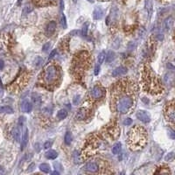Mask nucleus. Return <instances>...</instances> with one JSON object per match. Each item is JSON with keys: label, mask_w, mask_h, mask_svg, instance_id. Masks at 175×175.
I'll use <instances>...</instances> for the list:
<instances>
[{"label": "nucleus", "mask_w": 175, "mask_h": 175, "mask_svg": "<svg viewBox=\"0 0 175 175\" xmlns=\"http://www.w3.org/2000/svg\"><path fill=\"white\" fill-rule=\"evenodd\" d=\"M99 71H100V66L99 65H96V68H95V75H97L99 74Z\"/></svg>", "instance_id": "obj_40"}, {"label": "nucleus", "mask_w": 175, "mask_h": 175, "mask_svg": "<svg viewBox=\"0 0 175 175\" xmlns=\"http://www.w3.org/2000/svg\"><path fill=\"white\" fill-rule=\"evenodd\" d=\"M55 30H56V23H55V21H50L47 24L46 27V31H45L46 35L48 36V37L52 36L53 34V33L55 32Z\"/></svg>", "instance_id": "obj_10"}, {"label": "nucleus", "mask_w": 175, "mask_h": 175, "mask_svg": "<svg viewBox=\"0 0 175 175\" xmlns=\"http://www.w3.org/2000/svg\"><path fill=\"white\" fill-rule=\"evenodd\" d=\"M169 136L172 139L175 140V131L172 130H169Z\"/></svg>", "instance_id": "obj_37"}, {"label": "nucleus", "mask_w": 175, "mask_h": 175, "mask_svg": "<svg viewBox=\"0 0 175 175\" xmlns=\"http://www.w3.org/2000/svg\"><path fill=\"white\" fill-rule=\"evenodd\" d=\"M80 100H81V97H80V96H75V98L73 99V103L75 104V105H78L79 104V103H80Z\"/></svg>", "instance_id": "obj_32"}, {"label": "nucleus", "mask_w": 175, "mask_h": 175, "mask_svg": "<svg viewBox=\"0 0 175 175\" xmlns=\"http://www.w3.org/2000/svg\"><path fill=\"white\" fill-rule=\"evenodd\" d=\"M86 114H87V111H86V109L84 108H81L78 111H77V114H76V118L78 120H82L86 118Z\"/></svg>", "instance_id": "obj_18"}, {"label": "nucleus", "mask_w": 175, "mask_h": 175, "mask_svg": "<svg viewBox=\"0 0 175 175\" xmlns=\"http://www.w3.org/2000/svg\"><path fill=\"white\" fill-rule=\"evenodd\" d=\"M33 166H34V164H33H33H31V165L28 167V168H29V169H28V171H32V170L33 169Z\"/></svg>", "instance_id": "obj_44"}, {"label": "nucleus", "mask_w": 175, "mask_h": 175, "mask_svg": "<svg viewBox=\"0 0 175 175\" xmlns=\"http://www.w3.org/2000/svg\"><path fill=\"white\" fill-rule=\"evenodd\" d=\"M11 135L13 138V140H15L16 142H18L20 139V131L18 127H14L12 131H11Z\"/></svg>", "instance_id": "obj_17"}, {"label": "nucleus", "mask_w": 175, "mask_h": 175, "mask_svg": "<svg viewBox=\"0 0 175 175\" xmlns=\"http://www.w3.org/2000/svg\"><path fill=\"white\" fill-rule=\"evenodd\" d=\"M26 81H27V75L25 73H22L15 79L13 82H12L8 86V89L12 92H18L25 87Z\"/></svg>", "instance_id": "obj_5"}, {"label": "nucleus", "mask_w": 175, "mask_h": 175, "mask_svg": "<svg viewBox=\"0 0 175 175\" xmlns=\"http://www.w3.org/2000/svg\"><path fill=\"white\" fill-rule=\"evenodd\" d=\"M114 97V105L116 111L121 114H126L134 104L135 86L129 81H119L112 91Z\"/></svg>", "instance_id": "obj_1"}, {"label": "nucleus", "mask_w": 175, "mask_h": 175, "mask_svg": "<svg viewBox=\"0 0 175 175\" xmlns=\"http://www.w3.org/2000/svg\"><path fill=\"white\" fill-rule=\"evenodd\" d=\"M137 118L139 119L140 121H142L143 123L147 124L150 122L151 118H150V116L148 115V113L144 110H138L137 112Z\"/></svg>", "instance_id": "obj_7"}, {"label": "nucleus", "mask_w": 175, "mask_h": 175, "mask_svg": "<svg viewBox=\"0 0 175 175\" xmlns=\"http://www.w3.org/2000/svg\"><path fill=\"white\" fill-rule=\"evenodd\" d=\"M0 113L12 114L13 113V109L10 106H0Z\"/></svg>", "instance_id": "obj_21"}, {"label": "nucleus", "mask_w": 175, "mask_h": 175, "mask_svg": "<svg viewBox=\"0 0 175 175\" xmlns=\"http://www.w3.org/2000/svg\"><path fill=\"white\" fill-rule=\"evenodd\" d=\"M172 25H173V18H172V17H168L164 20L163 26H164V29L165 31H170L172 29Z\"/></svg>", "instance_id": "obj_13"}, {"label": "nucleus", "mask_w": 175, "mask_h": 175, "mask_svg": "<svg viewBox=\"0 0 175 175\" xmlns=\"http://www.w3.org/2000/svg\"><path fill=\"white\" fill-rule=\"evenodd\" d=\"M33 1L38 6H46L55 3L56 0H33Z\"/></svg>", "instance_id": "obj_14"}, {"label": "nucleus", "mask_w": 175, "mask_h": 175, "mask_svg": "<svg viewBox=\"0 0 175 175\" xmlns=\"http://www.w3.org/2000/svg\"><path fill=\"white\" fill-rule=\"evenodd\" d=\"M60 70L58 69L57 66L55 65H50L48 66L45 72H44V75H43V81L46 87H54L55 85H57L58 81H59L60 78Z\"/></svg>", "instance_id": "obj_4"}, {"label": "nucleus", "mask_w": 175, "mask_h": 175, "mask_svg": "<svg viewBox=\"0 0 175 175\" xmlns=\"http://www.w3.org/2000/svg\"><path fill=\"white\" fill-rule=\"evenodd\" d=\"M5 172H4V170L2 169V168H0V173H4Z\"/></svg>", "instance_id": "obj_45"}, {"label": "nucleus", "mask_w": 175, "mask_h": 175, "mask_svg": "<svg viewBox=\"0 0 175 175\" xmlns=\"http://www.w3.org/2000/svg\"><path fill=\"white\" fill-rule=\"evenodd\" d=\"M53 145V142H51V141H47V142H46L45 144H44V148L45 149H49L51 146Z\"/></svg>", "instance_id": "obj_36"}, {"label": "nucleus", "mask_w": 175, "mask_h": 175, "mask_svg": "<svg viewBox=\"0 0 175 175\" xmlns=\"http://www.w3.org/2000/svg\"><path fill=\"white\" fill-rule=\"evenodd\" d=\"M127 72H128V69L125 67H118L113 70L112 75H113V77H118V76L126 75Z\"/></svg>", "instance_id": "obj_11"}, {"label": "nucleus", "mask_w": 175, "mask_h": 175, "mask_svg": "<svg viewBox=\"0 0 175 175\" xmlns=\"http://www.w3.org/2000/svg\"><path fill=\"white\" fill-rule=\"evenodd\" d=\"M33 10V7L32 6V5H25V7H24V10H23V14L24 15H26V14H28V13H30Z\"/></svg>", "instance_id": "obj_28"}, {"label": "nucleus", "mask_w": 175, "mask_h": 175, "mask_svg": "<svg viewBox=\"0 0 175 175\" xmlns=\"http://www.w3.org/2000/svg\"><path fill=\"white\" fill-rule=\"evenodd\" d=\"M103 92H104L103 89H102L99 86H96L93 88V90L91 91V96L95 99H100L103 96Z\"/></svg>", "instance_id": "obj_9"}, {"label": "nucleus", "mask_w": 175, "mask_h": 175, "mask_svg": "<svg viewBox=\"0 0 175 175\" xmlns=\"http://www.w3.org/2000/svg\"><path fill=\"white\" fill-rule=\"evenodd\" d=\"M73 1H74V3H76V2H77V0H73Z\"/></svg>", "instance_id": "obj_48"}, {"label": "nucleus", "mask_w": 175, "mask_h": 175, "mask_svg": "<svg viewBox=\"0 0 175 175\" xmlns=\"http://www.w3.org/2000/svg\"><path fill=\"white\" fill-rule=\"evenodd\" d=\"M114 59H115V53L112 52V51L108 52L107 56H106V62L110 63V62H112L114 61Z\"/></svg>", "instance_id": "obj_26"}, {"label": "nucleus", "mask_w": 175, "mask_h": 175, "mask_svg": "<svg viewBox=\"0 0 175 175\" xmlns=\"http://www.w3.org/2000/svg\"><path fill=\"white\" fill-rule=\"evenodd\" d=\"M21 110L25 113H30L33 110V103L28 101H24L21 104Z\"/></svg>", "instance_id": "obj_12"}, {"label": "nucleus", "mask_w": 175, "mask_h": 175, "mask_svg": "<svg viewBox=\"0 0 175 175\" xmlns=\"http://www.w3.org/2000/svg\"><path fill=\"white\" fill-rule=\"evenodd\" d=\"M56 53H57V51L54 49V50H53L52 52H51V53H50V55H49V60H51V59H53V58L55 56V54H56Z\"/></svg>", "instance_id": "obj_39"}, {"label": "nucleus", "mask_w": 175, "mask_h": 175, "mask_svg": "<svg viewBox=\"0 0 175 175\" xmlns=\"http://www.w3.org/2000/svg\"><path fill=\"white\" fill-rule=\"evenodd\" d=\"M50 46H51V43H50V42H46V44H44V46H43V47H42V50H43L44 52H46V51L50 48Z\"/></svg>", "instance_id": "obj_34"}, {"label": "nucleus", "mask_w": 175, "mask_h": 175, "mask_svg": "<svg viewBox=\"0 0 175 175\" xmlns=\"http://www.w3.org/2000/svg\"><path fill=\"white\" fill-rule=\"evenodd\" d=\"M85 171L90 172H97L99 171V165L96 162H89L83 166Z\"/></svg>", "instance_id": "obj_8"}, {"label": "nucleus", "mask_w": 175, "mask_h": 175, "mask_svg": "<svg viewBox=\"0 0 175 175\" xmlns=\"http://www.w3.org/2000/svg\"><path fill=\"white\" fill-rule=\"evenodd\" d=\"M132 119L131 118H126L124 121V124L126 125V126H130L131 124H132Z\"/></svg>", "instance_id": "obj_35"}, {"label": "nucleus", "mask_w": 175, "mask_h": 175, "mask_svg": "<svg viewBox=\"0 0 175 175\" xmlns=\"http://www.w3.org/2000/svg\"><path fill=\"white\" fill-rule=\"evenodd\" d=\"M165 116L166 119L175 126V103H171L166 107Z\"/></svg>", "instance_id": "obj_6"}, {"label": "nucleus", "mask_w": 175, "mask_h": 175, "mask_svg": "<svg viewBox=\"0 0 175 175\" xmlns=\"http://www.w3.org/2000/svg\"><path fill=\"white\" fill-rule=\"evenodd\" d=\"M40 170L41 172H45V173H48V172H50L51 168H50V165H49L48 164H46V163H42V164L40 165Z\"/></svg>", "instance_id": "obj_25"}, {"label": "nucleus", "mask_w": 175, "mask_h": 175, "mask_svg": "<svg viewBox=\"0 0 175 175\" xmlns=\"http://www.w3.org/2000/svg\"><path fill=\"white\" fill-rule=\"evenodd\" d=\"M32 101L34 104L40 105L41 103V97L38 94H33L32 95Z\"/></svg>", "instance_id": "obj_23"}, {"label": "nucleus", "mask_w": 175, "mask_h": 175, "mask_svg": "<svg viewBox=\"0 0 175 175\" xmlns=\"http://www.w3.org/2000/svg\"><path fill=\"white\" fill-rule=\"evenodd\" d=\"M145 7H146V10H147L149 16H151L152 13V0H146V1H145Z\"/></svg>", "instance_id": "obj_22"}, {"label": "nucleus", "mask_w": 175, "mask_h": 175, "mask_svg": "<svg viewBox=\"0 0 175 175\" xmlns=\"http://www.w3.org/2000/svg\"><path fill=\"white\" fill-rule=\"evenodd\" d=\"M121 143H116L114 146H113V148H112V153L113 154H118L119 152H120V150H121Z\"/></svg>", "instance_id": "obj_27"}, {"label": "nucleus", "mask_w": 175, "mask_h": 175, "mask_svg": "<svg viewBox=\"0 0 175 175\" xmlns=\"http://www.w3.org/2000/svg\"><path fill=\"white\" fill-rule=\"evenodd\" d=\"M141 83L145 91L156 94L162 91V86L159 78L149 69L144 68L141 77Z\"/></svg>", "instance_id": "obj_3"}, {"label": "nucleus", "mask_w": 175, "mask_h": 175, "mask_svg": "<svg viewBox=\"0 0 175 175\" xmlns=\"http://www.w3.org/2000/svg\"><path fill=\"white\" fill-rule=\"evenodd\" d=\"M88 1H89V2H90V3H94V1H95V0H88Z\"/></svg>", "instance_id": "obj_46"}, {"label": "nucleus", "mask_w": 175, "mask_h": 175, "mask_svg": "<svg viewBox=\"0 0 175 175\" xmlns=\"http://www.w3.org/2000/svg\"><path fill=\"white\" fill-rule=\"evenodd\" d=\"M28 139H29V134H28V130L25 129L23 137H22V140H21V150H24L25 147L26 146V144L28 143Z\"/></svg>", "instance_id": "obj_16"}, {"label": "nucleus", "mask_w": 175, "mask_h": 175, "mask_svg": "<svg viewBox=\"0 0 175 175\" xmlns=\"http://www.w3.org/2000/svg\"><path fill=\"white\" fill-rule=\"evenodd\" d=\"M72 140H73V137H72V134L71 132L68 131L66 134H65V137H64V142L66 144L69 145L71 143H72Z\"/></svg>", "instance_id": "obj_24"}, {"label": "nucleus", "mask_w": 175, "mask_h": 175, "mask_svg": "<svg viewBox=\"0 0 175 175\" xmlns=\"http://www.w3.org/2000/svg\"><path fill=\"white\" fill-rule=\"evenodd\" d=\"M175 159V154L173 152H171V153H168L165 157V161H172V159Z\"/></svg>", "instance_id": "obj_30"}, {"label": "nucleus", "mask_w": 175, "mask_h": 175, "mask_svg": "<svg viewBox=\"0 0 175 175\" xmlns=\"http://www.w3.org/2000/svg\"><path fill=\"white\" fill-rule=\"evenodd\" d=\"M45 156L48 159H55L57 158V156H58V153L54 150H49V151H47L46 152Z\"/></svg>", "instance_id": "obj_19"}, {"label": "nucleus", "mask_w": 175, "mask_h": 175, "mask_svg": "<svg viewBox=\"0 0 175 175\" xmlns=\"http://www.w3.org/2000/svg\"><path fill=\"white\" fill-rule=\"evenodd\" d=\"M4 67H5V63H4V62H3L2 60H0V70L3 69Z\"/></svg>", "instance_id": "obj_42"}, {"label": "nucleus", "mask_w": 175, "mask_h": 175, "mask_svg": "<svg viewBox=\"0 0 175 175\" xmlns=\"http://www.w3.org/2000/svg\"><path fill=\"white\" fill-rule=\"evenodd\" d=\"M87 33H88V25H84L83 27H82V31H81V34L82 36H86L87 35Z\"/></svg>", "instance_id": "obj_33"}, {"label": "nucleus", "mask_w": 175, "mask_h": 175, "mask_svg": "<svg viewBox=\"0 0 175 175\" xmlns=\"http://www.w3.org/2000/svg\"><path fill=\"white\" fill-rule=\"evenodd\" d=\"M67 116H68V111H67L66 109H60L59 111L57 112V115H56L57 118H58V119H60V120L64 119L65 118H67Z\"/></svg>", "instance_id": "obj_20"}, {"label": "nucleus", "mask_w": 175, "mask_h": 175, "mask_svg": "<svg viewBox=\"0 0 175 175\" xmlns=\"http://www.w3.org/2000/svg\"><path fill=\"white\" fill-rule=\"evenodd\" d=\"M105 55H106L105 52H102L101 53H99L97 61H98V63H99L100 65L103 62V61H104V59H105V57H106Z\"/></svg>", "instance_id": "obj_29"}, {"label": "nucleus", "mask_w": 175, "mask_h": 175, "mask_svg": "<svg viewBox=\"0 0 175 175\" xmlns=\"http://www.w3.org/2000/svg\"><path fill=\"white\" fill-rule=\"evenodd\" d=\"M161 1H164V2H169L171 0H161Z\"/></svg>", "instance_id": "obj_47"}, {"label": "nucleus", "mask_w": 175, "mask_h": 175, "mask_svg": "<svg viewBox=\"0 0 175 175\" xmlns=\"http://www.w3.org/2000/svg\"><path fill=\"white\" fill-rule=\"evenodd\" d=\"M4 95V90H3V88H2V85L0 84V98H1Z\"/></svg>", "instance_id": "obj_41"}, {"label": "nucleus", "mask_w": 175, "mask_h": 175, "mask_svg": "<svg viewBox=\"0 0 175 175\" xmlns=\"http://www.w3.org/2000/svg\"><path fill=\"white\" fill-rule=\"evenodd\" d=\"M61 23H62V25L63 28H66L67 27V19H66V17L64 14L62 15V19H61Z\"/></svg>", "instance_id": "obj_31"}, {"label": "nucleus", "mask_w": 175, "mask_h": 175, "mask_svg": "<svg viewBox=\"0 0 175 175\" xmlns=\"http://www.w3.org/2000/svg\"><path fill=\"white\" fill-rule=\"evenodd\" d=\"M74 159L75 161V163H78V159H79V154H78V152H74Z\"/></svg>", "instance_id": "obj_38"}, {"label": "nucleus", "mask_w": 175, "mask_h": 175, "mask_svg": "<svg viewBox=\"0 0 175 175\" xmlns=\"http://www.w3.org/2000/svg\"><path fill=\"white\" fill-rule=\"evenodd\" d=\"M103 16V11L102 8L100 7H97L94 10L93 12V18L95 20H98V19H101Z\"/></svg>", "instance_id": "obj_15"}, {"label": "nucleus", "mask_w": 175, "mask_h": 175, "mask_svg": "<svg viewBox=\"0 0 175 175\" xmlns=\"http://www.w3.org/2000/svg\"><path fill=\"white\" fill-rule=\"evenodd\" d=\"M60 5H61V9L63 10V9H64V3H63V0H60Z\"/></svg>", "instance_id": "obj_43"}, {"label": "nucleus", "mask_w": 175, "mask_h": 175, "mask_svg": "<svg viewBox=\"0 0 175 175\" xmlns=\"http://www.w3.org/2000/svg\"><path fill=\"white\" fill-rule=\"evenodd\" d=\"M147 134L145 130L139 126L132 128L128 134V144L131 150H139L146 144Z\"/></svg>", "instance_id": "obj_2"}]
</instances>
